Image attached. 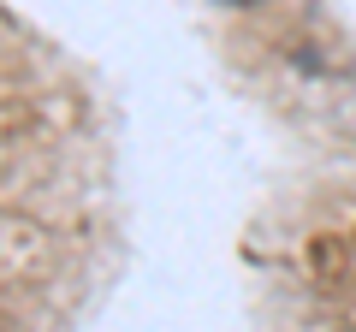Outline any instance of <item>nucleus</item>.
<instances>
[{
    "label": "nucleus",
    "mask_w": 356,
    "mask_h": 332,
    "mask_svg": "<svg viewBox=\"0 0 356 332\" xmlns=\"http://www.w3.org/2000/svg\"><path fill=\"white\" fill-rule=\"evenodd\" d=\"M42 238L48 231L36 226L30 214H0V279H13V273H24L30 261H36Z\"/></svg>",
    "instance_id": "obj_1"
}]
</instances>
